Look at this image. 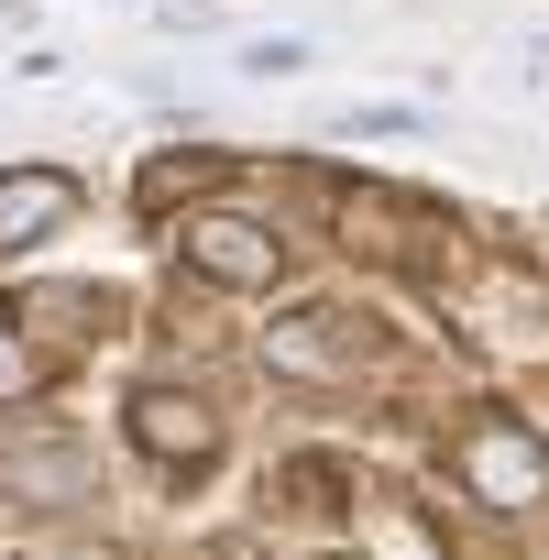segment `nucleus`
<instances>
[{"mask_svg":"<svg viewBox=\"0 0 549 560\" xmlns=\"http://www.w3.org/2000/svg\"><path fill=\"white\" fill-rule=\"evenodd\" d=\"M132 440H143L165 472H198V462H220V407L187 396V385H143V396H132Z\"/></svg>","mask_w":549,"mask_h":560,"instance_id":"5","label":"nucleus"},{"mask_svg":"<svg viewBox=\"0 0 549 560\" xmlns=\"http://www.w3.org/2000/svg\"><path fill=\"white\" fill-rule=\"evenodd\" d=\"M363 330L341 319V308H287L264 330V374H287V385H341V374H363Z\"/></svg>","mask_w":549,"mask_h":560,"instance_id":"3","label":"nucleus"},{"mask_svg":"<svg viewBox=\"0 0 549 560\" xmlns=\"http://www.w3.org/2000/svg\"><path fill=\"white\" fill-rule=\"evenodd\" d=\"M418 121H429V110H407V100H352V110H330V132H352V143H363V132H418Z\"/></svg>","mask_w":549,"mask_h":560,"instance_id":"7","label":"nucleus"},{"mask_svg":"<svg viewBox=\"0 0 549 560\" xmlns=\"http://www.w3.org/2000/svg\"><path fill=\"white\" fill-rule=\"evenodd\" d=\"M0 483H12V505H89L100 494V451L78 429H34L23 451H0Z\"/></svg>","mask_w":549,"mask_h":560,"instance_id":"4","label":"nucleus"},{"mask_svg":"<svg viewBox=\"0 0 549 560\" xmlns=\"http://www.w3.org/2000/svg\"><path fill=\"white\" fill-rule=\"evenodd\" d=\"M527 78H549V34H527Z\"/></svg>","mask_w":549,"mask_h":560,"instance_id":"10","label":"nucleus"},{"mask_svg":"<svg viewBox=\"0 0 549 560\" xmlns=\"http://www.w3.org/2000/svg\"><path fill=\"white\" fill-rule=\"evenodd\" d=\"M330 560H352V549H330Z\"/></svg>","mask_w":549,"mask_h":560,"instance_id":"11","label":"nucleus"},{"mask_svg":"<svg viewBox=\"0 0 549 560\" xmlns=\"http://www.w3.org/2000/svg\"><path fill=\"white\" fill-rule=\"evenodd\" d=\"M308 67V34H253L242 45V78H297Z\"/></svg>","mask_w":549,"mask_h":560,"instance_id":"8","label":"nucleus"},{"mask_svg":"<svg viewBox=\"0 0 549 560\" xmlns=\"http://www.w3.org/2000/svg\"><path fill=\"white\" fill-rule=\"evenodd\" d=\"M451 472H462V494L472 505H494V516H527V505H549V451L505 418V407H483L462 440H451Z\"/></svg>","mask_w":549,"mask_h":560,"instance_id":"1","label":"nucleus"},{"mask_svg":"<svg viewBox=\"0 0 549 560\" xmlns=\"http://www.w3.org/2000/svg\"><path fill=\"white\" fill-rule=\"evenodd\" d=\"M23 385H34V341H23V319H12V308H0V407H12Z\"/></svg>","mask_w":549,"mask_h":560,"instance_id":"9","label":"nucleus"},{"mask_svg":"<svg viewBox=\"0 0 549 560\" xmlns=\"http://www.w3.org/2000/svg\"><path fill=\"white\" fill-rule=\"evenodd\" d=\"M176 253H187V275H209V287H274V275H287V231L253 220V209H187Z\"/></svg>","mask_w":549,"mask_h":560,"instance_id":"2","label":"nucleus"},{"mask_svg":"<svg viewBox=\"0 0 549 560\" xmlns=\"http://www.w3.org/2000/svg\"><path fill=\"white\" fill-rule=\"evenodd\" d=\"M78 209H89V187L67 165H12V176H0V264L34 253V242H56Z\"/></svg>","mask_w":549,"mask_h":560,"instance_id":"6","label":"nucleus"}]
</instances>
